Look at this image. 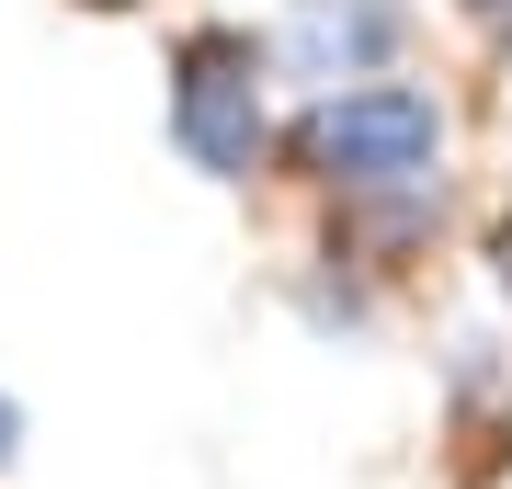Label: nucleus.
I'll return each instance as SVG.
<instances>
[{"instance_id": "1", "label": "nucleus", "mask_w": 512, "mask_h": 489, "mask_svg": "<svg viewBox=\"0 0 512 489\" xmlns=\"http://www.w3.org/2000/svg\"><path fill=\"white\" fill-rule=\"evenodd\" d=\"M171 137L217 182H239L262 160V46L251 35H228V23L183 35V57H171Z\"/></svg>"}, {"instance_id": "2", "label": "nucleus", "mask_w": 512, "mask_h": 489, "mask_svg": "<svg viewBox=\"0 0 512 489\" xmlns=\"http://www.w3.org/2000/svg\"><path fill=\"white\" fill-rule=\"evenodd\" d=\"M444 148V114L433 91L410 80H365V91H330V103L308 114V160L330 182H353V194H376V182H421Z\"/></svg>"}, {"instance_id": "3", "label": "nucleus", "mask_w": 512, "mask_h": 489, "mask_svg": "<svg viewBox=\"0 0 512 489\" xmlns=\"http://www.w3.org/2000/svg\"><path fill=\"white\" fill-rule=\"evenodd\" d=\"M399 46H410L399 0H296L285 35H274V57L296 80H365L376 57H399Z\"/></svg>"}, {"instance_id": "4", "label": "nucleus", "mask_w": 512, "mask_h": 489, "mask_svg": "<svg viewBox=\"0 0 512 489\" xmlns=\"http://www.w3.org/2000/svg\"><path fill=\"white\" fill-rule=\"evenodd\" d=\"M12 433H23V410H12V399H0V455H12Z\"/></svg>"}, {"instance_id": "5", "label": "nucleus", "mask_w": 512, "mask_h": 489, "mask_svg": "<svg viewBox=\"0 0 512 489\" xmlns=\"http://www.w3.org/2000/svg\"><path fill=\"white\" fill-rule=\"evenodd\" d=\"M501 285H512V228H501Z\"/></svg>"}]
</instances>
